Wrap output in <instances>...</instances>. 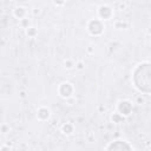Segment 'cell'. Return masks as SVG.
Returning a JSON list of instances; mask_svg holds the SVG:
<instances>
[{
  "instance_id": "9c48e42d",
  "label": "cell",
  "mask_w": 151,
  "mask_h": 151,
  "mask_svg": "<svg viewBox=\"0 0 151 151\" xmlns=\"http://www.w3.org/2000/svg\"><path fill=\"white\" fill-rule=\"evenodd\" d=\"M14 14H16V17L23 18V17H24V14H25V9H24L23 7H19V8H17V9H16Z\"/></svg>"
},
{
  "instance_id": "7a4b0ae2",
  "label": "cell",
  "mask_w": 151,
  "mask_h": 151,
  "mask_svg": "<svg viewBox=\"0 0 151 151\" xmlns=\"http://www.w3.org/2000/svg\"><path fill=\"white\" fill-rule=\"evenodd\" d=\"M131 149H132V146H130L129 144H126L125 142H122V141H117L107 146V150H131Z\"/></svg>"
},
{
  "instance_id": "ba28073f",
  "label": "cell",
  "mask_w": 151,
  "mask_h": 151,
  "mask_svg": "<svg viewBox=\"0 0 151 151\" xmlns=\"http://www.w3.org/2000/svg\"><path fill=\"white\" fill-rule=\"evenodd\" d=\"M72 130H73V127H72L71 124H65V125L63 126V131H64V133L70 135V133L72 132Z\"/></svg>"
},
{
  "instance_id": "8fae6325",
  "label": "cell",
  "mask_w": 151,
  "mask_h": 151,
  "mask_svg": "<svg viewBox=\"0 0 151 151\" xmlns=\"http://www.w3.org/2000/svg\"><path fill=\"white\" fill-rule=\"evenodd\" d=\"M53 1H55V4H57V5H61V4H64L65 0H53Z\"/></svg>"
},
{
  "instance_id": "52a82bcc",
  "label": "cell",
  "mask_w": 151,
  "mask_h": 151,
  "mask_svg": "<svg viewBox=\"0 0 151 151\" xmlns=\"http://www.w3.org/2000/svg\"><path fill=\"white\" fill-rule=\"evenodd\" d=\"M112 121H113L115 123H121V122H123V121H124V117H123V115L115 113V115L112 116Z\"/></svg>"
},
{
  "instance_id": "277c9868",
  "label": "cell",
  "mask_w": 151,
  "mask_h": 151,
  "mask_svg": "<svg viewBox=\"0 0 151 151\" xmlns=\"http://www.w3.org/2000/svg\"><path fill=\"white\" fill-rule=\"evenodd\" d=\"M73 92V88L71 86V84L69 83H64L60 85V89H59V93L63 97H70Z\"/></svg>"
},
{
  "instance_id": "30bf717a",
  "label": "cell",
  "mask_w": 151,
  "mask_h": 151,
  "mask_svg": "<svg viewBox=\"0 0 151 151\" xmlns=\"http://www.w3.org/2000/svg\"><path fill=\"white\" fill-rule=\"evenodd\" d=\"M27 34L31 36V37L34 36V34H36V30H34V28H28V30H27Z\"/></svg>"
},
{
  "instance_id": "4fadbf2b",
  "label": "cell",
  "mask_w": 151,
  "mask_h": 151,
  "mask_svg": "<svg viewBox=\"0 0 151 151\" xmlns=\"http://www.w3.org/2000/svg\"><path fill=\"white\" fill-rule=\"evenodd\" d=\"M83 67V64L80 63V64H78V69H82Z\"/></svg>"
},
{
  "instance_id": "6da1fadb",
  "label": "cell",
  "mask_w": 151,
  "mask_h": 151,
  "mask_svg": "<svg viewBox=\"0 0 151 151\" xmlns=\"http://www.w3.org/2000/svg\"><path fill=\"white\" fill-rule=\"evenodd\" d=\"M103 24L100 23L99 20H92L90 21V24H89V30L92 34L97 36V34H100L102 32H103Z\"/></svg>"
},
{
  "instance_id": "8992f818",
  "label": "cell",
  "mask_w": 151,
  "mask_h": 151,
  "mask_svg": "<svg viewBox=\"0 0 151 151\" xmlns=\"http://www.w3.org/2000/svg\"><path fill=\"white\" fill-rule=\"evenodd\" d=\"M38 117L40 119H47L50 117V111L47 109H45V107H41V109L38 111Z\"/></svg>"
},
{
  "instance_id": "3957f363",
  "label": "cell",
  "mask_w": 151,
  "mask_h": 151,
  "mask_svg": "<svg viewBox=\"0 0 151 151\" xmlns=\"http://www.w3.org/2000/svg\"><path fill=\"white\" fill-rule=\"evenodd\" d=\"M118 110H119V112H121L122 115L127 116V115H130V112H131V110H132V105H131L130 102H126V100L121 102L119 105H118Z\"/></svg>"
},
{
  "instance_id": "7c38bea8",
  "label": "cell",
  "mask_w": 151,
  "mask_h": 151,
  "mask_svg": "<svg viewBox=\"0 0 151 151\" xmlns=\"http://www.w3.org/2000/svg\"><path fill=\"white\" fill-rule=\"evenodd\" d=\"M67 67H69V69L72 67V63H71V61H67Z\"/></svg>"
},
{
  "instance_id": "5b68a950",
  "label": "cell",
  "mask_w": 151,
  "mask_h": 151,
  "mask_svg": "<svg viewBox=\"0 0 151 151\" xmlns=\"http://www.w3.org/2000/svg\"><path fill=\"white\" fill-rule=\"evenodd\" d=\"M112 14V11L110 7H107V6H102L99 8V16L103 18V19H109Z\"/></svg>"
}]
</instances>
